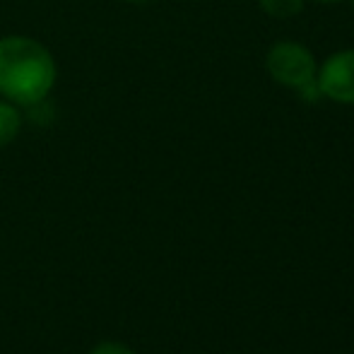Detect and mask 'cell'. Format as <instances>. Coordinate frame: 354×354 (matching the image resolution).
I'll use <instances>...</instances> for the list:
<instances>
[{
    "instance_id": "7a4b0ae2",
    "label": "cell",
    "mask_w": 354,
    "mask_h": 354,
    "mask_svg": "<svg viewBox=\"0 0 354 354\" xmlns=\"http://www.w3.org/2000/svg\"><path fill=\"white\" fill-rule=\"evenodd\" d=\"M266 68H268V75H270L277 84H282V87H287V89H297L308 102H313V97H321L318 84H316V73H318L316 56H313L304 44L289 41V39L277 41L275 46L268 51Z\"/></svg>"
},
{
    "instance_id": "52a82bcc",
    "label": "cell",
    "mask_w": 354,
    "mask_h": 354,
    "mask_svg": "<svg viewBox=\"0 0 354 354\" xmlns=\"http://www.w3.org/2000/svg\"><path fill=\"white\" fill-rule=\"evenodd\" d=\"M318 5H337V3H345V0H313Z\"/></svg>"
},
{
    "instance_id": "3957f363",
    "label": "cell",
    "mask_w": 354,
    "mask_h": 354,
    "mask_svg": "<svg viewBox=\"0 0 354 354\" xmlns=\"http://www.w3.org/2000/svg\"><path fill=\"white\" fill-rule=\"evenodd\" d=\"M321 97L335 104H354V48H345L321 63L316 73Z\"/></svg>"
},
{
    "instance_id": "ba28073f",
    "label": "cell",
    "mask_w": 354,
    "mask_h": 354,
    "mask_svg": "<svg viewBox=\"0 0 354 354\" xmlns=\"http://www.w3.org/2000/svg\"><path fill=\"white\" fill-rule=\"evenodd\" d=\"M126 3H147V0H126Z\"/></svg>"
},
{
    "instance_id": "8992f818",
    "label": "cell",
    "mask_w": 354,
    "mask_h": 354,
    "mask_svg": "<svg viewBox=\"0 0 354 354\" xmlns=\"http://www.w3.org/2000/svg\"><path fill=\"white\" fill-rule=\"evenodd\" d=\"M89 354H138L133 347H128L126 342H118V340H104L97 342V345L89 350Z\"/></svg>"
},
{
    "instance_id": "6da1fadb",
    "label": "cell",
    "mask_w": 354,
    "mask_h": 354,
    "mask_svg": "<svg viewBox=\"0 0 354 354\" xmlns=\"http://www.w3.org/2000/svg\"><path fill=\"white\" fill-rule=\"evenodd\" d=\"M56 61L44 44L12 34L0 39V97L17 106H34L56 84Z\"/></svg>"
},
{
    "instance_id": "277c9868",
    "label": "cell",
    "mask_w": 354,
    "mask_h": 354,
    "mask_svg": "<svg viewBox=\"0 0 354 354\" xmlns=\"http://www.w3.org/2000/svg\"><path fill=\"white\" fill-rule=\"evenodd\" d=\"M22 131V113H19L17 104L8 102L0 97V147L10 145Z\"/></svg>"
},
{
    "instance_id": "5b68a950",
    "label": "cell",
    "mask_w": 354,
    "mask_h": 354,
    "mask_svg": "<svg viewBox=\"0 0 354 354\" xmlns=\"http://www.w3.org/2000/svg\"><path fill=\"white\" fill-rule=\"evenodd\" d=\"M258 8L275 19H289L304 10V0H258Z\"/></svg>"
}]
</instances>
